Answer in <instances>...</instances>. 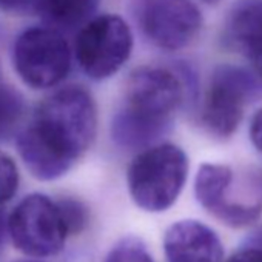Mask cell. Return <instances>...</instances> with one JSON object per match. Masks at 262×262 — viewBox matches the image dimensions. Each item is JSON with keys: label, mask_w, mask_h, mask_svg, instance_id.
<instances>
[{"label": "cell", "mask_w": 262, "mask_h": 262, "mask_svg": "<svg viewBox=\"0 0 262 262\" xmlns=\"http://www.w3.org/2000/svg\"><path fill=\"white\" fill-rule=\"evenodd\" d=\"M247 59L251 62V67H253L256 76L262 80V45L259 48H256Z\"/></svg>", "instance_id": "cell-20"}, {"label": "cell", "mask_w": 262, "mask_h": 262, "mask_svg": "<svg viewBox=\"0 0 262 262\" xmlns=\"http://www.w3.org/2000/svg\"><path fill=\"white\" fill-rule=\"evenodd\" d=\"M136 20L156 47L178 51L202 28V14L190 0H136Z\"/></svg>", "instance_id": "cell-7"}, {"label": "cell", "mask_w": 262, "mask_h": 262, "mask_svg": "<svg viewBox=\"0 0 262 262\" xmlns=\"http://www.w3.org/2000/svg\"><path fill=\"white\" fill-rule=\"evenodd\" d=\"M201 2H204V4H207V5H217L221 0H201Z\"/></svg>", "instance_id": "cell-22"}, {"label": "cell", "mask_w": 262, "mask_h": 262, "mask_svg": "<svg viewBox=\"0 0 262 262\" xmlns=\"http://www.w3.org/2000/svg\"><path fill=\"white\" fill-rule=\"evenodd\" d=\"M80 70L93 80L114 76L133 51V33L116 14H100L90 19L77 33L74 43Z\"/></svg>", "instance_id": "cell-3"}, {"label": "cell", "mask_w": 262, "mask_h": 262, "mask_svg": "<svg viewBox=\"0 0 262 262\" xmlns=\"http://www.w3.org/2000/svg\"><path fill=\"white\" fill-rule=\"evenodd\" d=\"M97 111L82 86H65L48 96L17 138V150L30 173L40 181L63 176L91 147Z\"/></svg>", "instance_id": "cell-1"}, {"label": "cell", "mask_w": 262, "mask_h": 262, "mask_svg": "<svg viewBox=\"0 0 262 262\" xmlns=\"http://www.w3.org/2000/svg\"><path fill=\"white\" fill-rule=\"evenodd\" d=\"M233 179L234 171L231 167L224 164H202L194 179V196L198 202L211 213Z\"/></svg>", "instance_id": "cell-12"}, {"label": "cell", "mask_w": 262, "mask_h": 262, "mask_svg": "<svg viewBox=\"0 0 262 262\" xmlns=\"http://www.w3.org/2000/svg\"><path fill=\"white\" fill-rule=\"evenodd\" d=\"M103 262H155V259L141 239L125 237L108 251Z\"/></svg>", "instance_id": "cell-14"}, {"label": "cell", "mask_w": 262, "mask_h": 262, "mask_svg": "<svg viewBox=\"0 0 262 262\" xmlns=\"http://www.w3.org/2000/svg\"><path fill=\"white\" fill-rule=\"evenodd\" d=\"M250 139L257 151L262 153V108L254 113L250 122Z\"/></svg>", "instance_id": "cell-18"}, {"label": "cell", "mask_w": 262, "mask_h": 262, "mask_svg": "<svg viewBox=\"0 0 262 262\" xmlns=\"http://www.w3.org/2000/svg\"><path fill=\"white\" fill-rule=\"evenodd\" d=\"M259 93L251 73L234 65L217 67L210 79L202 106V125L216 139H227L237 129L244 110Z\"/></svg>", "instance_id": "cell-5"}, {"label": "cell", "mask_w": 262, "mask_h": 262, "mask_svg": "<svg viewBox=\"0 0 262 262\" xmlns=\"http://www.w3.org/2000/svg\"><path fill=\"white\" fill-rule=\"evenodd\" d=\"M188 176V158L174 144H158L141 151L128 167L126 184L133 202L150 213L171 208Z\"/></svg>", "instance_id": "cell-2"}, {"label": "cell", "mask_w": 262, "mask_h": 262, "mask_svg": "<svg viewBox=\"0 0 262 262\" xmlns=\"http://www.w3.org/2000/svg\"><path fill=\"white\" fill-rule=\"evenodd\" d=\"M97 5L99 0H34V7L42 19L57 30H73L85 25Z\"/></svg>", "instance_id": "cell-11"}, {"label": "cell", "mask_w": 262, "mask_h": 262, "mask_svg": "<svg viewBox=\"0 0 262 262\" xmlns=\"http://www.w3.org/2000/svg\"><path fill=\"white\" fill-rule=\"evenodd\" d=\"M125 88L126 110L170 125L185 96L184 80L174 71L159 67L135 70Z\"/></svg>", "instance_id": "cell-8"}, {"label": "cell", "mask_w": 262, "mask_h": 262, "mask_svg": "<svg viewBox=\"0 0 262 262\" xmlns=\"http://www.w3.org/2000/svg\"><path fill=\"white\" fill-rule=\"evenodd\" d=\"M227 262H262V245H247L231 254Z\"/></svg>", "instance_id": "cell-17"}, {"label": "cell", "mask_w": 262, "mask_h": 262, "mask_svg": "<svg viewBox=\"0 0 262 262\" xmlns=\"http://www.w3.org/2000/svg\"><path fill=\"white\" fill-rule=\"evenodd\" d=\"M19 262H37V260H19Z\"/></svg>", "instance_id": "cell-23"}, {"label": "cell", "mask_w": 262, "mask_h": 262, "mask_svg": "<svg viewBox=\"0 0 262 262\" xmlns=\"http://www.w3.org/2000/svg\"><path fill=\"white\" fill-rule=\"evenodd\" d=\"M167 262H222L224 247L208 225L184 219L171 224L164 236Z\"/></svg>", "instance_id": "cell-9"}, {"label": "cell", "mask_w": 262, "mask_h": 262, "mask_svg": "<svg viewBox=\"0 0 262 262\" xmlns=\"http://www.w3.org/2000/svg\"><path fill=\"white\" fill-rule=\"evenodd\" d=\"M8 228V221H5L4 217V213L0 211V245H2V241H4V234H5V230Z\"/></svg>", "instance_id": "cell-21"}, {"label": "cell", "mask_w": 262, "mask_h": 262, "mask_svg": "<svg viewBox=\"0 0 262 262\" xmlns=\"http://www.w3.org/2000/svg\"><path fill=\"white\" fill-rule=\"evenodd\" d=\"M224 42L248 57L262 45V0H237L224 24Z\"/></svg>", "instance_id": "cell-10"}, {"label": "cell", "mask_w": 262, "mask_h": 262, "mask_svg": "<svg viewBox=\"0 0 262 262\" xmlns=\"http://www.w3.org/2000/svg\"><path fill=\"white\" fill-rule=\"evenodd\" d=\"M60 214L63 217V222L68 228L70 234L80 233L88 222V211L82 202L73 198H63L57 201Z\"/></svg>", "instance_id": "cell-15"}, {"label": "cell", "mask_w": 262, "mask_h": 262, "mask_svg": "<svg viewBox=\"0 0 262 262\" xmlns=\"http://www.w3.org/2000/svg\"><path fill=\"white\" fill-rule=\"evenodd\" d=\"M8 231L14 245L34 257L57 254L70 236L57 202L39 193L27 196L13 210Z\"/></svg>", "instance_id": "cell-6"}, {"label": "cell", "mask_w": 262, "mask_h": 262, "mask_svg": "<svg viewBox=\"0 0 262 262\" xmlns=\"http://www.w3.org/2000/svg\"><path fill=\"white\" fill-rule=\"evenodd\" d=\"M34 0H0V10L8 13H19Z\"/></svg>", "instance_id": "cell-19"}, {"label": "cell", "mask_w": 262, "mask_h": 262, "mask_svg": "<svg viewBox=\"0 0 262 262\" xmlns=\"http://www.w3.org/2000/svg\"><path fill=\"white\" fill-rule=\"evenodd\" d=\"M22 116V99L10 86L0 85V139L13 133Z\"/></svg>", "instance_id": "cell-13"}, {"label": "cell", "mask_w": 262, "mask_h": 262, "mask_svg": "<svg viewBox=\"0 0 262 262\" xmlns=\"http://www.w3.org/2000/svg\"><path fill=\"white\" fill-rule=\"evenodd\" d=\"M13 62L16 73L30 88H53L70 73L71 50L57 28L34 27L16 39Z\"/></svg>", "instance_id": "cell-4"}, {"label": "cell", "mask_w": 262, "mask_h": 262, "mask_svg": "<svg viewBox=\"0 0 262 262\" xmlns=\"http://www.w3.org/2000/svg\"><path fill=\"white\" fill-rule=\"evenodd\" d=\"M19 171L14 161L0 151V205L8 202L17 191Z\"/></svg>", "instance_id": "cell-16"}]
</instances>
